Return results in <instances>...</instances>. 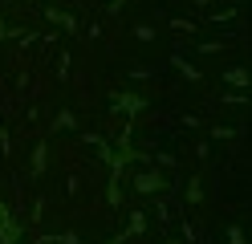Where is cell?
<instances>
[{"label":"cell","instance_id":"5b68a950","mask_svg":"<svg viewBox=\"0 0 252 244\" xmlns=\"http://www.w3.org/2000/svg\"><path fill=\"white\" fill-rule=\"evenodd\" d=\"M224 81H232V86H244V90H248V70H228Z\"/></svg>","mask_w":252,"mask_h":244},{"label":"cell","instance_id":"52a82bcc","mask_svg":"<svg viewBox=\"0 0 252 244\" xmlns=\"http://www.w3.org/2000/svg\"><path fill=\"white\" fill-rule=\"evenodd\" d=\"M228 244H244V232H240V228H236V224L228 228Z\"/></svg>","mask_w":252,"mask_h":244},{"label":"cell","instance_id":"6da1fadb","mask_svg":"<svg viewBox=\"0 0 252 244\" xmlns=\"http://www.w3.org/2000/svg\"><path fill=\"white\" fill-rule=\"evenodd\" d=\"M134 187L143 191V195H155V191H167V175H163V171H143V175H134Z\"/></svg>","mask_w":252,"mask_h":244},{"label":"cell","instance_id":"8992f818","mask_svg":"<svg viewBox=\"0 0 252 244\" xmlns=\"http://www.w3.org/2000/svg\"><path fill=\"white\" fill-rule=\"evenodd\" d=\"M199 200H203V183L191 179V183H187V204H199Z\"/></svg>","mask_w":252,"mask_h":244},{"label":"cell","instance_id":"3957f363","mask_svg":"<svg viewBox=\"0 0 252 244\" xmlns=\"http://www.w3.org/2000/svg\"><path fill=\"white\" fill-rule=\"evenodd\" d=\"M21 240V224L17 220H4L0 224V244H17Z\"/></svg>","mask_w":252,"mask_h":244},{"label":"cell","instance_id":"ba28073f","mask_svg":"<svg viewBox=\"0 0 252 244\" xmlns=\"http://www.w3.org/2000/svg\"><path fill=\"white\" fill-rule=\"evenodd\" d=\"M49 16H53V21H57V25H65V29H73V21H69V16H65V12H57V8H53Z\"/></svg>","mask_w":252,"mask_h":244},{"label":"cell","instance_id":"7a4b0ae2","mask_svg":"<svg viewBox=\"0 0 252 244\" xmlns=\"http://www.w3.org/2000/svg\"><path fill=\"white\" fill-rule=\"evenodd\" d=\"M110 106L122 110V114H138V110H147V98H138V94H114Z\"/></svg>","mask_w":252,"mask_h":244},{"label":"cell","instance_id":"277c9868","mask_svg":"<svg viewBox=\"0 0 252 244\" xmlns=\"http://www.w3.org/2000/svg\"><path fill=\"white\" fill-rule=\"evenodd\" d=\"M45 159H49V142H41V146H37V155H33V175L45 171Z\"/></svg>","mask_w":252,"mask_h":244},{"label":"cell","instance_id":"9c48e42d","mask_svg":"<svg viewBox=\"0 0 252 244\" xmlns=\"http://www.w3.org/2000/svg\"><path fill=\"white\" fill-rule=\"evenodd\" d=\"M4 220H12V211H8V204H4V200H0V224H4Z\"/></svg>","mask_w":252,"mask_h":244}]
</instances>
